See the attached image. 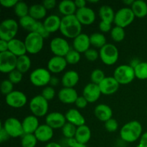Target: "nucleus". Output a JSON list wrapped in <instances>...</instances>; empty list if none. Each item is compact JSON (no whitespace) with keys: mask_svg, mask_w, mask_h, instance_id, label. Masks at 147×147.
I'll list each match as a JSON object with an SVG mask.
<instances>
[{"mask_svg":"<svg viewBox=\"0 0 147 147\" xmlns=\"http://www.w3.org/2000/svg\"><path fill=\"white\" fill-rule=\"evenodd\" d=\"M55 94V90L54 89V88L52 86H46L43 88L41 96L44 98H45L47 101H49L54 98Z\"/></svg>","mask_w":147,"mask_h":147,"instance_id":"obj_46","label":"nucleus"},{"mask_svg":"<svg viewBox=\"0 0 147 147\" xmlns=\"http://www.w3.org/2000/svg\"><path fill=\"white\" fill-rule=\"evenodd\" d=\"M94 115L96 119L102 122H106L109 119H112L113 111L111 108L106 104H98L95 107Z\"/></svg>","mask_w":147,"mask_h":147,"instance_id":"obj_22","label":"nucleus"},{"mask_svg":"<svg viewBox=\"0 0 147 147\" xmlns=\"http://www.w3.org/2000/svg\"><path fill=\"white\" fill-rule=\"evenodd\" d=\"M50 48L54 56L65 57L70 49L68 42L63 37H57L53 38L50 43Z\"/></svg>","mask_w":147,"mask_h":147,"instance_id":"obj_11","label":"nucleus"},{"mask_svg":"<svg viewBox=\"0 0 147 147\" xmlns=\"http://www.w3.org/2000/svg\"><path fill=\"white\" fill-rule=\"evenodd\" d=\"M14 11L15 15L20 19L29 15L30 7L24 1H19L14 7Z\"/></svg>","mask_w":147,"mask_h":147,"instance_id":"obj_36","label":"nucleus"},{"mask_svg":"<svg viewBox=\"0 0 147 147\" xmlns=\"http://www.w3.org/2000/svg\"><path fill=\"white\" fill-rule=\"evenodd\" d=\"M100 87L98 85L90 83L86 85L83 90V96L88 103H95L101 96Z\"/></svg>","mask_w":147,"mask_h":147,"instance_id":"obj_17","label":"nucleus"},{"mask_svg":"<svg viewBox=\"0 0 147 147\" xmlns=\"http://www.w3.org/2000/svg\"><path fill=\"white\" fill-rule=\"evenodd\" d=\"M66 123L65 116L60 112H52L45 117V123L53 129H62Z\"/></svg>","mask_w":147,"mask_h":147,"instance_id":"obj_15","label":"nucleus"},{"mask_svg":"<svg viewBox=\"0 0 147 147\" xmlns=\"http://www.w3.org/2000/svg\"><path fill=\"white\" fill-rule=\"evenodd\" d=\"M88 2L90 3V4H94V3H98V0H92V1H88Z\"/></svg>","mask_w":147,"mask_h":147,"instance_id":"obj_62","label":"nucleus"},{"mask_svg":"<svg viewBox=\"0 0 147 147\" xmlns=\"http://www.w3.org/2000/svg\"><path fill=\"white\" fill-rule=\"evenodd\" d=\"M6 103L9 106L14 109H20L25 106L27 103V98L23 92L20 90H14L6 96Z\"/></svg>","mask_w":147,"mask_h":147,"instance_id":"obj_13","label":"nucleus"},{"mask_svg":"<svg viewBox=\"0 0 147 147\" xmlns=\"http://www.w3.org/2000/svg\"><path fill=\"white\" fill-rule=\"evenodd\" d=\"M111 39L116 42H121L123 41L126 37V32L122 27L115 26L112 28L111 31Z\"/></svg>","mask_w":147,"mask_h":147,"instance_id":"obj_37","label":"nucleus"},{"mask_svg":"<svg viewBox=\"0 0 147 147\" xmlns=\"http://www.w3.org/2000/svg\"><path fill=\"white\" fill-rule=\"evenodd\" d=\"M99 17L102 22L111 24L114 22L115 14L113 9L109 5H103L99 9Z\"/></svg>","mask_w":147,"mask_h":147,"instance_id":"obj_30","label":"nucleus"},{"mask_svg":"<svg viewBox=\"0 0 147 147\" xmlns=\"http://www.w3.org/2000/svg\"><path fill=\"white\" fill-rule=\"evenodd\" d=\"M32 32H36L40 36L43 37V38H47L50 36V33L48 32L47 30H46L45 27L44 26L43 22H41L40 21H37L36 23L35 26L34 27Z\"/></svg>","mask_w":147,"mask_h":147,"instance_id":"obj_43","label":"nucleus"},{"mask_svg":"<svg viewBox=\"0 0 147 147\" xmlns=\"http://www.w3.org/2000/svg\"><path fill=\"white\" fill-rule=\"evenodd\" d=\"M24 42L27 53L32 55L40 53L44 46V38L36 32H29Z\"/></svg>","mask_w":147,"mask_h":147,"instance_id":"obj_8","label":"nucleus"},{"mask_svg":"<svg viewBox=\"0 0 147 147\" xmlns=\"http://www.w3.org/2000/svg\"><path fill=\"white\" fill-rule=\"evenodd\" d=\"M61 18L56 14H51L45 19L43 24L48 32L53 33L60 30L61 24Z\"/></svg>","mask_w":147,"mask_h":147,"instance_id":"obj_27","label":"nucleus"},{"mask_svg":"<svg viewBox=\"0 0 147 147\" xmlns=\"http://www.w3.org/2000/svg\"><path fill=\"white\" fill-rule=\"evenodd\" d=\"M74 1L78 9L84 8V7H86V3H87V1H85V0H76Z\"/></svg>","mask_w":147,"mask_h":147,"instance_id":"obj_56","label":"nucleus"},{"mask_svg":"<svg viewBox=\"0 0 147 147\" xmlns=\"http://www.w3.org/2000/svg\"><path fill=\"white\" fill-rule=\"evenodd\" d=\"M37 22V20L33 19L32 17H30V15H27L26 16V17H22V18L20 19L19 24H20L24 30H27V31L30 32H32Z\"/></svg>","mask_w":147,"mask_h":147,"instance_id":"obj_35","label":"nucleus"},{"mask_svg":"<svg viewBox=\"0 0 147 147\" xmlns=\"http://www.w3.org/2000/svg\"><path fill=\"white\" fill-rule=\"evenodd\" d=\"M54 129L47 125L40 124L38 129L34 134L37 138V141L40 142H47L52 139L54 135Z\"/></svg>","mask_w":147,"mask_h":147,"instance_id":"obj_24","label":"nucleus"},{"mask_svg":"<svg viewBox=\"0 0 147 147\" xmlns=\"http://www.w3.org/2000/svg\"><path fill=\"white\" fill-rule=\"evenodd\" d=\"M37 139L34 134H24L21 139L22 147H35L37 144Z\"/></svg>","mask_w":147,"mask_h":147,"instance_id":"obj_39","label":"nucleus"},{"mask_svg":"<svg viewBox=\"0 0 147 147\" xmlns=\"http://www.w3.org/2000/svg\"><path fill=\"white\" fill-rule=\"evenodd\" d=\"M135 17L138 18H144L147 15V4L142 0L134 1L131 7Z\"/></svg>","mask_w":147,"mask_h":147,"instance_id":"obj_32","label":"nucleus"},{"mask_svg":"<svg viewBox=\"0 0 147 147\" xmlns=\"http://www.w3.org/2000/svg\"><path fill=\"white\" fill-rule=\"evenodd\" d=\"M45 147H63L60 144L57 143V142H49L47 145H46Z\"/></svg>","mask_w":147,"mask_h":147,"instance_id":"obj_58","label":"nucleus"},{"mask_svg":"<svg viewBox=\"0 0 147 147\" xmlns=\"http://www.w3.org/2000/svg\"><path fill=\"white\" fill-rule=\"evenodd\" d=\"M104 125L106 130L107 131L110 132V133L116 131L119 129V123H118L117 121L115 119H113V118L105 122Z\"/></svg>","mask_w":147,"mask_h":147,"instance_id":"obj_47","label":"nucleus"},{"mask_svg":"<svg viewBox=\"0 0 147 147\" xmlns=\"http://www.w3.org/2000/svg\"><path fill=\"white\" fill-rule=\"evenodd\" d=\"M77 128L76 126H74L72 123H67L65 124V126L62 128V133H63V136L66 138V139H72V138H75L76 136V131H77Z\"/></svg>","mask_w":147,"mask_h":147,"instance_id":"obj_40","label":"nucleus"},{"mask_svg":"<svg viewBox=\"0 0 147 147\" xmlns=\"http://www.w3.org/2000/svg\"><path fill=\"white\" fill-rule=\"evenodd\" d=\"M67 64L69 65H76L80 62L81 57H80V53L75 50L74 49L70 50L69 53L65 57Z\"/></svg>","mask_w":147,"mask_h":147,"instance_id":"obj_41","label":"nucleus"},{"mask_svg":"<svg viewBox=\"0 0 147 147\" xmlns=\"http://www.w3.org/2000/svg\"><path fill=\"white\" fill-rule=\"evenodd\" d=\"M19 30V23L13 19H6L0 24V40L9 42L15 38Z\"/></svg>","mask_w":147,"mask_h":147,"instance_id":"obj_3","label":"nucleus"},{"mask_svg":"<svg viewBox=\"0 0 147 147\" xmlns=\"http://www.w3.org/2000/svg\"><path fill=\"white\" fill-rule=\"evenodd\" d=\"M146 114H147V110H146Z\"/></svg>","mask_w":147,"mask_h":147,"instance_id":"obj_63","label":"nucleus"},{"mask_svg":"<svg viewBox=\"0 0 147 147\" xmlns=\"http://www.w3.org/2000/svg\"><path fill=\"white\" fill-rule=\"evenodd\" d=\"M143 128L138 121H131L125 123L120 131L121 139L127 143H133L140 139L142 136Z\"/></svg>","mask_w":147,"mask_h":147,"instance_id":"obj_2","label":"nucleus"},{"mask_svg":"<svg viewBox=\"0 0 147 147\" xmlns=\"http://www.w3.org/2000/svg\"><path fill=\"white\" fill-rule=\"evenodd\" d=\"M136 147H147V131L144 132L141 136L139 144Z\"/></svg>","mask_w":147,"mask_h":147,"instance_id":"obj_54","label":"nucleus"},{"mask_svg":"<svg viewBox=\"0 0 147 147\" xmlns=\"http://www.w3.org/2000/svg\"><path fill=\"white\" fill-rule=\"evenodd\" d=\"M80 80V76L78 72L75 70H68L65 72L61 79V83L64 88H74Z\"/></svg>","mask_w":147,"mask_h":147,"instance_id":"obj_26","label":"nucleus"},{"mask_svg":"<svg viewBox=\"0 0 147 147\" xmlns=\"http://www.w3.org/2000/svg\"><path fill=\"white\" fill-rule=\"evenodd\" d=\"M105 78H106L105 73L101 69L99 68L93 70L92 71L91 74H90V80H91V83L97 85L100 84Z\"/></svg>","mask_w":147,"mask_h":147,"instance_id":"obj_42","label":"nucleus"},{"mask_svg":"<svg viewBox=\"0 0 147 147\" xmlns=\"http://www.w3.org/2000/svg\"><path fill=\"white\" fill-rule=\"evenodd\" d=\"M13 88H14V84L9 80H8V79L4 80L1 82V92L5 96L9 94V93H11L12 91H14Z\"/></svg>","mask_w":147,"mask_h":147,"instance_id":"obj_44","label":"nucleus"},{"mask_svg":"<svg viewBox=\"0 0 147 147\" xmlns=\"http://www.w3.org/2000/svg\"><path fill=\"white\" fill-rule=\"evenodd\" d=\"M58 83H59V79L57 78L52 77L51 80H50V84L51 85L52 87L57 86V85L58 84Z\"/></svg>","mask_w":147,"mask_h":147,"instance_id":"obj_57","label":"nucleus"},{"mask_svg":"<svg viewBox=\"0 0 147 147\" xmlns=\"http://www.w3.org/2000/svg\"><path fill=\"white\" fill-rule=\"evenodd\" d=\"M91 130L87 125L79 126L77 128L75 139L78 143L86 144L91 138Z\"/></svg>","mask_w":147,"mask_h":147,"instance_id":"obj_29","label":"nucleus"},{"mask_svg":"<svg viewBox=\"0 0 147 147\" xmlns=\"http://www.w3.org/2000/svg\"><path fill=\"white\" fill-rule=\"evenodd\" d=\"M67 122L72 123L76 127L86 124V119L78 109H69L65 114Z\"/></svg>","mask_w":147,"mask_h":147,"instance_id":"obj_21","label":"nucleus"},{"mask_svg":"<svg viewBox=\"0 0 147 147\" xmlns=\"http://www.w3.org/2000/svg\"><path fill=\"white\" fill-rule=\"evenodd\" d=\"M57 1L55 0H45L42 2V5L47 10L54 9L56 7Z\"/></svg>","mask_w":147,"mask_h":147,"instance_id":"obj_52","label":"nucleus"},{"mask_svg":"<svg viewBox=\"0 0 147 147\" xmlns=\"http://www.w3.org/2000/svg\"><path fill=\"white\" fill-rule=\"evenodd\" d=\"M2 126L11 138L22 137L24 134L22 123L16 118L10 117L6 119Z\"/></svg>","mask_w":147,"mask_h":147,"instance_id":"obj_10","label":"nucleus"},{"mask_svg":"<svg viewBox=\"0 0 147 147\" xmlns=\"http://www.w3.org/2000/svg\"><path fill=\"white\" fill-rule=\"evenodd\" d=\"M31 60L27 56V55L20 56L17 57V70L21 72L22 73H25L28 71L31 67Z\"/></svg>","mask_w":147,"mask_h":147,"instance_id":"obj_34","label":"nucleus"},{"mask_svg":"<svg viewBox=\"0 0 147 147\" xmlns=\"http://www.w3.org/2000/svg\"><path fill=\"white\" fill-rule=\"evenodd\" d=\"M77 90L72 88H64L60 89L57 93L60 101L64 104H73L76 103L78 98Z\"/></svg>","mask_w":147,"mask_h":147,"instance_id":"obj_18","label":"nucleus"},{"mask_svg":"<svg viewBox=\"0 0 147 147\" xmlns=\"http://www.w3.org/2000/svg\"><path fill=\"white\" fill-rule=\"evenodd\" d=\"M8 51L17 57L24 55L27 53L24 42L17 38L13 39L9 42Z\"/></svg>","mask_w":147,"mask_h":147,"instance_id":"obj_25","label":"nucleus"},{"mask_svg":"<svg viewBox=\"0 0 147 147\" xmlns=\"http://www.w3.org/2000/svg\"><path fill=\"white\" fill-rule=\"evenodd\" d=\"M58 10L60 14L65 16L75 15L78 9L76 7L74 1L72 0H63L58 4Z\"/></svg>","mask_w":147,"mask_h":147,"instance_id":"obj_28","label":"nucleus"},{"mask_svg":"<svg viewBox=\"0 0 147 147\" xmlns=\"http://www.w3.org/2000/svg\"><path fill=\"white\" fill-rule=\"evenodd\" d=\"M75 104H76V107H77L78 109H83L88 106V102L87 101V100H86L83 96H78V98L77 100H76Z\"/></svg>","mask_w":147,"mask_h":147,"instance_id":"obj_49","label":"nucleus"},{"mask_svg":"<svg viewBox=\"0 0 147 147\" xmlns=\"http://www.w3.org/2000/svg\"><path fill=\"white\" fill-rule=\"evenodd\" d=\"M9 138V135L7 134V132L5 131V129L3 128L2 126H1V128H0V142H1V143H3V142L8 140Z\"/></svg>","mask_w":147,"mask_h":147,"instance_id":"obj_53","label":"nucleus"},{"mask_svg":"<svg viewBox=\"0 0 147 147\" xmlns=\"http://www.w3.org/2000/svg\"><path fill=\"white\" fill-rule=\"evenodd\" d=\"M82 26L76 14L65 16L61 20L60 31L64 37L73 40L82 33Z\"/></svg>","mask_w":147,"mask_h":147,"instance_id":"obj_1","label":"nucleus"},{"mask_svg":"<svg viewBox=\"0 0 147 147\" xmlns=\"http://www.w3.org/2000/svg\"><path fill=\"white\" fill-rule=\"evenodd\" d=\"M29 106L30 111L36 117H43L47 115L49 109L48 101L41 95H37L33 97L30 100Z\"/></svg>","mask_w":147,"mask_h":147,"instance_id":"obj_7","label":"nucleus"},{"mask_svg":"<svg viewBox=\"0 0 147 147\" xmlns=\"http://www.w3.org/2000/svg\"><path fill=\"white\" fill-rule=\"evenodd\" d=\"M90 37L84 33H81L78 36L73 39V49L79 53H85L90 49Z\"/></svg>","mask_w":147,"mask_h":147,"instance_id":"obj_20","label":"nucleus"},{"mask_svg":"<svg viewBox=\"0 0 147 147\" xmlns=\"http://www.w3.org/2000/svg\"><path fill=\"white\" fill-rule=\"evenodd\" d=\"M22 123L24 134H32L35 133L40 125L39 123L38 118L36 117L34 115L26 116L22 121Z\"/></svg>","mask_w":147,"mask_h":147,"instance_id":"obj_23","label":"nucleus"},{"mask_svg":"<svg viewBox=\"0 0 147 147\" xmlns=\"http://www.w3.org/2000/svg\"><path fill=\"white\" fill-rule=\"evenodd\" d=\"M113 77L120 85L129 84L136 78L134 68L130 65H121L115 69Z\"/></svg>","mask_w":147,"mask_h":147,"instance_id":"obj_4","label":"nucleus"},{"mask_svg":"<svg viewBox=\"0 0 147 147\" xmlns=\"http://www.w3.org/2000/svg\"><path fill=\"white\" fill-rule=\"evenodd\" d=\"M141 61H139V60H138V59H133V60H131V63H130V65L132 67H134V68L135 67H136V66H137L138 65H139V63H140Z\"/></svg>","mask_w":147,"mask_h":147,"instance_id":"obj_59","label":"nucleus"},{"mask_svg":"<svg viewBox=\"0 0 147 147\" xmlns=\"http://www.w3.org/2000/svg\"><path fill=\"white\" fill-rule=\"evenodd\" d=\"M135 17L131 7H123L116 12L113 23H115L116 26L124 29L132 24Z\"/></svg>","mask_w":147,"mask_h":147,"instance_id":"obj_9","label":"nucleus"},{"mask_svg":"<svg viewBox=\"0 0 147 147\" xmlns=\"http://www.w3.org/2000/svg\"><path fill=\"white\" fill-rule=\"evenodd\" d=\"M135 76L139 80L147 79V62H140L134 67Z\"/></svg>","mask_w":147,"mask_h":147,"instance_id":"obj_38","label":"nucleus"},{"mask_svg":"<svg viewBox=\"0 0 147 147\" xmlns=\"http://www.w3.org/2000/svg\"><path fill=\"white\" fill-rule=\"evenodd\" d=\"M18 1L17 0H0V4L5 8H11L15 7Z\"/></svg>","mask_w":147,"mask_h":147,"instance_id":"obj_51","label":"nucleus"},{"mask_svg":"<svg viewBox=\"0 0 147 147\" xmlns=\"http://www.w3.org/2000/svg\"><path fill=\"white\" fill-rule=\"evenodd\" d=\"M9 50V42L5 40H0V53L8 51Z\"/></svg>","mask_w":147,"mask_h":147,"instance_id":"obj_55","label":"nucleus"},{"mask_svg":"<svg viewBox=\"0 0 147 147\" xmlns=\"http://www.w3.org/2000/svg\"><path fill=\"white\" fill-rule=\"evenodd\" d=\"M29 15L37 21L42 20L47 15V9L42 4H35L30 7Z\"/></svg>","mask_w":147,"mask_h":147,"instance_id":"obj_31","label":"nucleus"},{"mask_svg":"<svg viewBox=\"0 0 147 147\" xmlns=\"http://www.w3.org/2000/svg\"><path fill=\"white\" fill-rule=\"evenodd\" d=\"M85 57L88 61L94 62L99 57V52L96 49L90 48L84 53Z\"/></svg>","mask_w":147,"mask_h":147,"instance_id":"obj_48","label":"nucleus"},{"mask_svg":"<svg viewBox=\"0 0 147 147\" xmlns=\"http://www.w3.org/2000/svg\"><path fill=\"white\" fill-rule=\"evenodd\" d=\"M52 77L51 73L47 68L38 67L30 73V80L32 84L36 87H46L50 83Z\"/></svg>","mask_w":147,"mask_h":147,"instance_id":"obj_6","label":"nucleus"},{"mask_svg":"<svg viewBox=\"0 0 147 147\" xmlns=\"http://www.w3.org/2000/svg\"><path fill=\"white\" fill-rule=\"evenodd\" d=\"M72 147H87V146H86V144H80V143H78V142H77Z\"/></svg>","mask_w":147,"mask_h":147,"instance_id":"obj_61","label":"nucleus"},{"mask_svg":"<svg viewBox=\"0 0 147 147\" xmlns=\"http://www.w3.org/2000/svg\"><path fill=\"white\" fill-rule=\"evenodd\" d=\"M90 45L96 48H102L105 45H106V38L103 33L94 32L90 36Z\"/></svg>","mask_w":147,"mask_h":147,"instance_id":"obj_33","label":"nucleus"},{"mask_svg":"<svg viewBox=\"0 0 147 147\" xmlns=\"http://www.w3.org/2000/svg\"><path fill=\"white\" fill-rule=\"evenodd\" d=\"M100 87L101 93L106 96L113 95L117 92L119 90L120 84L118 83L117 80L114 78L113 76L111 77H106L103 81L98 85Z\"/></svg>","mask_w":147,"mask_h":147,"instance_id":"obj_16","label":"nucleus"},{"mask_svg":"<svg viewBox=\"0 0 147 147\" xmlns=\"http://www.w3.org/2000/svg\"><path fill=\"white\" fill-rule=\"evenodd\" d=\"M119 57V50L111 43H107L99 50V57L106 65H113L118 61Z\"/></svg>","mask_w":147,"mask_h":147,"instance_id":"obj_5","label":"nucleus"},{"mask_svg":"<svg viewBox=\"0 0 147 147\" xmlns=\"http://www.w3.org/2000/svg\"><path fill=\"white\" fill-rule=\"evenodd\" d=\"M76 16L82 25L86 26L93 24L96 18L94 10L88 7L78 9L76 11Z\"/></svg>","mask_w":147,"mask_h":147,"instance_id":"obj_14","label":"nucleus"},{"mask_svg":"<svg viewBox=\"0 0 147 147\" xmlns=\"http://www.w3.org/2000/svg\"><path fill=\"white\" fill-rule=\"evenodd\" d=\"M23 79V73L17 70V69L13 70L10 73H9L8 80H9L13 84H17L20 83Z\"/></svg>","mask_w":147,"mask_h":147,"instance_id":"obj_45","label":"nucleus"},{"mask_svg":"<svg viewBox=\"0 0 147 147\" xmlns=\"http://www.w3.org/2000/svg\"><path fill=\"white\" fill-rule=\"evenodd\" d=\"M134 2V0H126V1H123V4H126V6H130V7H131Z\"/></svg>","mask_w":147,"mask_h":147,"instance_id":"obj_60","label":"nucleus"},{"mask_svg":"<svg viewBox=\"0 0 147 147\" xmlns=\"http://www.w3.org/2000/svg\"><path fill=\"white\" fill-rule=\"evenodd\" d=\"M67 63L65 58L59 56H53L47 63V70L52 73H60L67 67Z\"/></svg>","mask_w":147,"mask_h":147,"instance_id":"obj_19","label":"nucleus"},{"mask_svg":"<svg viewBox=\"0 0 147 147\" xmlns=\"http://www.w3.org/2000/svg\"><path fill=\"white\" fill-rule=\"evenodd\" d=\"M17 57L9 51L0 53V71L2 73H10L17 68Z\"/></svg>","mask_w":147,"mask_h":147,"instance_id":"obj_12","label":"nucleus"},{"mask_svg":"<svg viewBox=\"0 0 147 147\" xmlns=\"http://www.w3.org/2000/svg\"><path fill=\"white\" fill-rule=\"evenodd\" d=\"M112 28H113V27H111V24H109V23L104 22L102 21H100V23H99V29H100V30L101 31V32H109L111 31Z\"/></svg>","mask_w":147,"mask_h":147,"instance_id":"obj_50","label":"nucleus"}]
</instances>
